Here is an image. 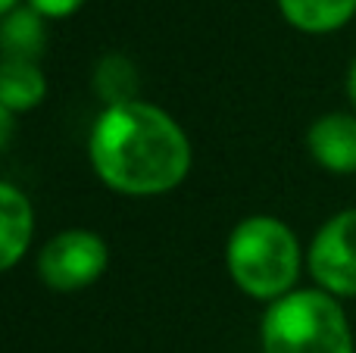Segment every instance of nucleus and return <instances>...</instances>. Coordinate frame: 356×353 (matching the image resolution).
<instances>
[{
  "label": "nucleus",
  "instance_id": "obj_1",
  "mask_svg": "<svg viewBox=\"0 0 356 353\" xmlns=\"http://www.w3.org/2000/svg\"><path fill=\"white\" fill-rule=\"evenodd\" d=\"M88 156L106 188L129 197H156L191 172V141L166 110L154 104L104 106L88 138Z\"/></svg>",
  "mask_w": 356,
  "mask_h": 353
},
{
  "label": "nucleus",
  "instance_id": "obj_10",
  "mask_svg": "<svg viewBox=\"0 0 356 353\" xmlns=\"http://www.w3.org/2000/svg\"><path fill=\"white\" fill-rule=\"evenodd\" d=\"M284 19L309 35L338 31L356 13V0H278Z\"/></svg>",
  "mask_w": 356,
  "mask_h": 353
},
{
  "label": "nucleus",
  "instance_id": "obj_8",
  "mask_svg": "<svg viewBox=\"0 0 356 353\" xmlns=\"http://www.w3.org/2000/svg\"><path fill=\"white\" fill-rule=\"evenodd\" d=\"M0 47H3V60L19 63H38L47 47V28H44V16L35 6H16L13 13L3 16L0 25Z\"/></svg>",
  "mask_w": 356,
  "mask_h": 353
},
{
  "label": "nucleus",
  "instance_id": "obj_12",
  "mask_svg": "<svg viewBox=\"0 0 356 353\" xmlns=\"http://www.w3.org/2000/svg\"><path fill=\"white\" fill-rule=\"evenodd\" d=\"M85 0H29V6H35L41 16H50V19H63V16H72Z\"/></svg>",
  "mask_w": 356,
  "mask_h": 353
},
{
  "label": "nucleus",
  "instance_id": "obj_6",
  "mask_svg": "<svg viewBox=\"0 0 356 353\" xmlns=\"http://www.w3.org/2000/svg\"><path fill=\"white\" fill-rule=\"evenodd\" d=\"M307 147L322 169L334 175L356 172V113H325L307 131Z\"/></svg>",
  "mask_w": 356,
  "mask_h": 353
},
{
  "label": "nucleus",
  "instance_id": "obj_4",
  "mask_svg": "<svg viewBox=\"0 0 356 353\" xmlns=\"http://www.w3.org/2000/svg\"><path fill=\"white\" fill-rule=\"evenodd\" d=\"M110 250L97 231L66 229L38 254V275L54 291H81L106 272Z\"/></svg>",
  "mask_w": 356,
  "mask_h": 353
},
{
  "label": "nucleus",
  "instance_id": "obj_9",
  "mask_svg": "<svg viewBox=\"0 0 356 353\" xmlns=\"http://www.w3.org/2000/svg\"><path fill=\"white\" fill-rule=\"evenodd\" d=\"M47 97V75L38 63L3 60L0 63V110L29 113Z\"/></svg>",
  "mask_w": 356,
  "mask_h": 353
},
{
  "label": "nucleus",
  "instance_id": "obj_2",
  "mask_svg": "<svg viewBox=\"0 0 356 353\" xmlns=\"http://www.w3.org/2000/svg\"><path fill=\"white\" fill-rule=\"evenodd\" d=\"M300 241L275 216H247L232 229L225 244V266L234 285L253 300H275L297 291Z\"/></svg>",
  "mask_w": 356,
  "mask_h": 353
},
{
  "label": "nucleus",
  "instance_id": "obj_3",
  "mask_svg": "<svg viewBox=\"0 0 356 353\" xmlns=\"http://www.w3.org/2000/svg\"><path fill=\"white\" fill-rule=\"evenodd\" d=\"M259 338L263 353H353L344 306L322 288H300L269 304Z\"/></svg>",
  "mask_w": 356,
  "mask_h": 353
},
{
  "label": "nucleus",
  "instance_id": "obj_7",
  "mask_svg": "<svg viewBox=\"0 0 356 353\" xmlns=\"http://www.w3.org/2000/svg\"><path fill=\"white\" fill-rule=\"evenodd\" d=\"M35 235V213L31 204L16 185H0V269L10 272L25 256Z\"/></svg>",
  "mask_w": 356,
  "mask_h": 353
},
{
  "label": "nucleus",
  "instance_id": "obj_11",
  "mask_svg": "<svg viewBox=\"0 0 356 353\" xmlns=\"http://www.w3.org/2000/svg\"><path fill=\"white\" fill-rule=\"evenodd\" d=\"M138 91H141V75L125 54H106L94 66V94L104 100V106L135 104Z\"/></svg>",
  "mask_w": 356,
  "mask_h": 353
},
{
  "label": "nucleus",
  "instance_id": "obj_14",
  "mask_svg": "<svg viewBox=\"0 0 356 353\" xmlns=\"http://www.w3.org/2000/svg\"><path fill=\"white\" fill-rule=\"evenodd\" d=\"M16 6H22V3H19V0H0V13H3V16L6 13H13Z\"/></svg>",
  "mask_w": 356,
  "mask_h": 353
},
{
  "label": "nucleus",
  "instance_id": "obj_5",
  "mask_svg": "<svg viewBox=\"0 0 356 353\" xmlns=\"http://www.w3.org/2000/svg\"><path fill=\"white\" fill-rule=\"evenodd\" d=\"M307 266L325 294L356 297V210H341L316 231Z\"/></svg>",
  "mask_w": 356,
  "mask_h": 353
},
{
  "label": "nucleus",
  "instance_id": "obj_13",
  "mask_svg": "<svg viewBox=\"0 0 356 353\" xmlns=\"http://www.w3.org/2000/svg\"><path fill=\"white\" fill-rule=\"evenodd\" d=\"M347 97H350V104L356 110V60L350 63V69H347Z\"/></svg>",
  "mask_w": 356,
  "mask_h": 353
}]
</instances>
